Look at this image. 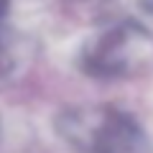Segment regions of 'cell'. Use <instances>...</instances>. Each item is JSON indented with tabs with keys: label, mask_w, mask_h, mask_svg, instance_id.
<instances>
[{
	"label": "cell",
	"mask_w": 153,
	"mask_h": 153,
	"mask_svg": "<svg viewBox=\"0 0 153 153\" xmlns=\"http://www.w3.org/2000/svg\"><path fill=\"white\" fill-rule=\"evenodd\" d=\"M54 128L76 153H146L148 148L138 117L115 105L64 107L56 115Z\"/></svg>",
	"instance_id": "cell-1"
},
{
	"label": "cell",
	"mask_w": 153,
	"mask_h": 153,
	"mask_svg": "<svg viewBox=\"0 0 153 153\" xmlns=\"http://www.w3.org/2000/svg\"><path fill=\"white\" fill-rule=\"evenodd\" d=\"M151 54V31L133 18H125L84 41L79 49V69L94 79H120L146 66Z\"/></svg>",
	"instance_id": "cell-2"
},
{
	"label": "cell",
	"mask_w": 153,
	"mask_h": 153,
	"mask_svg": "<svg viewBox=\"0 0 153 153\" xmlns=\"http://www.w3.org/2000/svg\"><path fill=\"white\" fill-rule=\"evenodd\" d=\"M16 66V54L10 46V33H8V13L0 10V76H8Z\"/></svg>",
	"instance_id": "cell-3"
},
{
	"label": "cell",
	"mask_w": 153,
	"mask_h": 153,
	"mask_svg": "<svg viewBox=\"0 0 153 153\" xmlns=\"http://www.w3.org/2000/svg\"><path fill=\"white\" fill-rule=\"evenodd\" d=\"M140 5L146 8V10H151V13H153V0H140Z\"/></svg>",
	"instance_id": "cell-4"
}]
</instances>
